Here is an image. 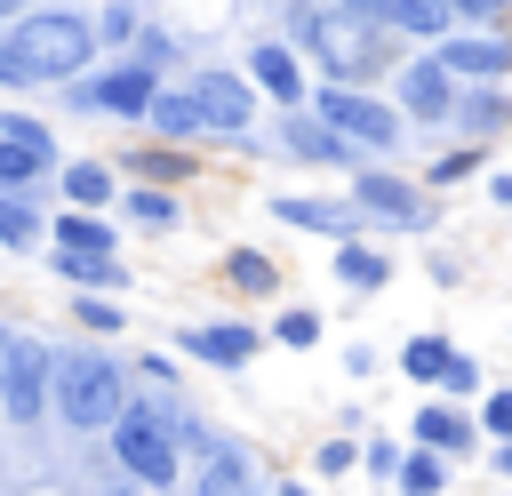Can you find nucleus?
Returning <instances> with one entry per match:
<instances>
[{
  "label": "nucleus",
  "mask_w": 512,
  "mask_h": 496,
  "mask_svg": "<svg viewBox=\"0 0 512 496\" xmlns=\"http://www.w3.org/2000/svg\"><path fill=\"white\" fill-rule=\"evenodd\" d=\"M448 360H456V344H448L440 328H416V336L400 344V360H392V368H400L408 384H424V392H440V376H448Z\"/></svg>",
  "instance_id": "28"
},
{
  "label": "nucleus",
  "mask_w": 512,
  "mask_h": 496,
  "mask_svg": "<svg viewBox=\"0 0 512 496\" xmlns=\"http://www.w3.org/2000/svg\"><path fill=\"white\" fill-rule=\"evenodd\" d=\"M384 96L400 104V120H408V128H432V136H448L464 80L440 64V48H408V56H400V72L384 80Z\"/></svg>",
  "instance_id": "8"
},
{
  "label": "nucleus",
  "mask_w": 512,
  "mask_h": 496,
  "mask_svg": "<svg viewBox=\"0 0 512 496\" xmlns=\"http://www.w3.org/2000/svg\"><path fill=\"white\" fill-rule=\"evenodd\" d=\"M72 328H80L88 344H112V336L128 328V304H120V296H72Z\"/></svg>",
  "instance_id": "31"
},
{
  "label": "nucleus",
  "mask_w": 512,
  "mask_h": 496,
  "mask_svg": "<svg viewBox=\"0 0 512 496\" xmlns=\"http://www.w3.org/2000/svg\"><path fill=\"white\" fill-rule=\"evenodd\" d=\"M272 496H304V488H296V480H280V488H272Z\"/></svg>",
  "instance_id": "48"
},
{
  "label": "nucleus",
  "mask_w": 512,
  "mask_h": 496,
  "mask_svg": "<svg viewBox=\"0 0 512 496\" xmlns=\"http://www.w3.org/2000/svg\"><path fill=\"white\" fill-rule=\"evenodd\" d=\"M448 128H456V144H480V152H488V136L512 128V96H504V88H464Z\"/></svg>",
  "instance_id": "24"
},
{
  "label": "nucleus",
  "mask_w": 512,
  "mask_h": 496,
  "mask_svg": "<svg viewBox=\"0 0 512 496\" xmlns=\"http://www.w3.org/2000/svg\"><path fill=\"white\" fill-rule=\"evenodd\" d=\"M8 336H16V328H8V320H0V344H8Z\"/></svg>",
  "instance_id": "49"
},
{
  "label": "nucleus",
  "mask_w": 512,
  "mask_h": 496,
  "mask_svg": "<svg viewBox=\"0 0 512 496\" xmlns=\"http://www.w3.org/2000/svg\"><path fill=\"white\" fill-rule=\"evenodd\" d=\"M344 376H376V344H344Z\"/></svg>",
  "instance_id": "44"
},
{
  "label": "nucleus",
  "mask_w": 512,
  "mask_h": 496,
  "mask_svg": "<svg viewBox=\"0 0 512 496\" xmlns=\"http://www.w3.org/2000/svg\"><path fill=\"white\" fill-rule=\"evenodd\" d=\"M400 464H408V440H392V432L360 440V472H368V480H400Z\"/></svg>",
  "instance_id": "40"
},
{
  "label": "nucleus",
  "mask_w": 512,
  "mask_h": 496,
  "mask_svg": "<svg viewBox=\"0 0 512 496\" xmlns=\"http://www.w3.org/2000/svg\"><path fill=\"white\" fill-rule=\"evenodd\" d=\"M48 176H56V160H40V152H24V144L0 136V192H40Z\"/></svg>",
  "instance_id": "35"
},
{
  "label": "nucleus",
  "mask_w": 512,
  "mask_h": 496,
  "mask_svg": "<svg viewBox=\"0 0 512 496\" xmlns=\"http://www.w3.org/2000/svg\"><path fill=\"white\" fill-rule=\"evenodd\" d=\"M472 176H488V152H480V144H440V152L416 168L424 192H456V184H472Z\"/></svg>",
  "instance_id": "29"
},
{
  "label": "nucleus",
  "mask_w": 512,
  "mask_h": 496,
  "mask_svg": "<svg viewBox=\"0 0 512 496\" xmlns=\"http://www.w3.org/2000/svg\"><path fill=\"white\" fill-rule=\"evenodd\" d=\"M264 344H272V336H264L256 320H184V328H176V352H184L192 368H216V376H240Z\"/></svg>",
  "instance_id": "12"
},
{
  "label": "nucleus",
  "mask_w": 512,
  "mask_h": 496,
  "mask_svg": "<svg viewBox=\"0 0 512 496\" xmlns=\"http://www.w3.org/2000/svg\"><path fill=\"white\" fill-rule=\"evenodd\" d=\"M48 200L40 192H0V256H40L48 248Z\"/></svg>",
  "instance_id": "20"
},
{
  "label": "nucleus",
  "mask_w": 512,
  "mask_h": 496,
  "mask_svg": "<svg viewBox=\"0 0 512 496\" xmlns=\"http://www.w3.org/2000/svg\"><path fill=\"white\" fill-rule=\"evenodd\" d=\"M48 392H56V344L16 328L0 344V424H16V432L48 424Z\"/></svg>",
  "instance_id": "6"
},
{
  "label": "nucleus",
  "mask_w": 512,
  "mask_h": 496,
  "mask_svg": "<svg viewBox=\"0 0 512 496\" xmlns=\"http://www.w3.org/2000/svg\"><path fill=\"white\" fill-rule=\"evenodd\" d=\"M24 8H32V0H0V32H8V24L24 16Z\"/></svg>",
  "instance_id": "47"
},
{
  "label": "nucleus",
  "mask_w": 512,
  "mask_h": 496,
  "mask_svg": "<svg viewBox=\"0 0 512 496\" xmlns=\"http://www.w3.org/2000/svg\"><path fill=\"white\" fill-rule=\"evenodd\" d=\"M264 216L272 224H288V232H312V240H368V224H360V208L352 200H328V192H272L264 200Z\"/></svg>",
  "instance_id": "13"
},
{
  "label": "nucleus",
  "mask_w": 512,
  "mask_h": 496,
  "mask_svg": "<svg viewBox=\"0 0 512 496\" xmlns=\"http://www.w3.org/2000/svg\"><path fill=\"white\" fill-rule=\"evenodd\" d=\"M488 200H496V208H512V168H488Z\"/></svg>",
  "instance_id": "45"
},
{
  "label": "nucleus",
  "mask_w": 512,
  "mask_h": 496,
  "mask_svg": "<svg viewBox=\"0 0 512 496\" xmlns=\"http://www.w3.org/2000/svg\"><path fill=\"white\" fill-rule=\"evenodd\" d=\"M128 400H136V376H128V360L112 352V344H56V392H48V416L64 424V432H80V440H104L120 416H128Z\"/></svg>",
  "instance_id": "2"
},
{
  "label": "nucleus",
  "mask_w": 512,
  "mask_h": 496,
  "mask_svg": "<svg viewBox=\"0 0 512 496\" xmlns=\"http://www.w3.org/2000/svg\"><path fill=\"white\" fill-rule=\"evenodd\" d=\"M120 224H136V232H176L184 224V192H152V184H120V208H112Z\"/></svg>",
  "instance_id": "26"
},
{
  "label": "nucleus",
  "mask_w": 512,
  "mask_h": 496,
  "mask_svg": "<svg viewBox=\"0 0 512 496\" xmlns=\"http://www.w3.org/2000/svg\"><path fill=\"white\" fill-rule=\"evenodd\" d=\"M48 248H72V256H120V224H112V216H88V208H56V216H48Z\"/></svg>",
  "instance_id": "23"
},
{
  "label": "nucleus",
  "mask_w": 512,
  "mask_h": 496,
  "mask_svg": "<svg viewBox=\"0 0 512 496\" xmlns=\"http://www.w3.org/2000/svg\"><path fill=\"white\" fill-rule=\"evenodd\" d=\"M160 72H144L136 56H104L96 72H80L56 104L72 112V120H120V128H144L152 120V104H160Z\"/></svg>",
  "instance_id": "4"
},
{
  "label": "nucleus",
  "mask_w": 512,
  "mask_h": 496,
  "mask_svg": "<svg viewBox=\"0 0 512 496\" xmlns=\"http://www.w3.org/2000/svg\"><path fill=\"white\" fill-rule=\"evenodd\" d=\"M480 392H488L480 360H472V352H456V360H448V376H440V400H456V408H480Z\"/></svg>",
  "instance_id": "38"
},
{
  "label": "nucleus",
  "mask_w": 512,
  "mask_h": 496,
  "mask_svg": "<svg viewBox=\"0 0 512 496\" xmlns=\"http://www.w3.org/2000/svg\"><path fill=\"white\" fill-rule=\"evenodd\" d=\"M408 448H432V456H448V464H472L488 440H480V416L472 408H456V400H424L416 416H408Z\"/></svg>",
  "instance_id": "14"
},
{
  "label": "nucleus",
  "mask_w": 512,
  "mask_h": 496,
  "mask_svg": "<svg viewBox=\"0 0 512 496\" xmlns=\"http://www.w3.org/2000/svg\"><path fill=\"white\" fill-rule=\"evenodd\" d=\"M56 192H64V208L112 216V208H120V168H112V160H64V168H56Z\"/></svg>",
  "instance_id": "18"
},
{
  "label": "nucleus",
  "mask_w": 512,
  "mask_h": 496,
  "mask_svg": "<svg viewBox=\"0 0 512 496\" xmlns=\"http://www.w3.org/2000/svg\"><path fill=\"white\" fill-rule=\"evenodd\" d=\"M440 64L464 88H504L512 80V32H448L440 40Z\"/></svg>",
  "instance_id": "15"
},
{
  "label": "nucleus",
  "mask_w": 512,
  "mask_h": 496,
  "mask_svg": "<svg viewBox=\"0 0 512 496\" xmlns=\"http://www.w3.org/2000/svg\"><path fill=\"white\" fill-rule=\"evenodd\" d=\"M320 328H328V320H320V312H312V304H280V312H272V328H264V336H272V344H280V352H312V344H320Z\"/></svg>",
  "instance_id": "33"
},
{
  "label": "nucleus",
  "mask_w": 512,
  "mask_h": 496,
  "mask_svg": "<svg viewBox=\"0 0 512 496\" xmlns=\"http://www.w3.org/2000/svg\"><path fill=\"white\" fill-rule=\"evenodd\" d=\"M376 24H384L392 40H408V48H440V40L456 32L440 0H376Z\"/></svg>",
  "instance_id": "21"
},
{
  "label": "nucleus",
  "mask_w": 512,
  "mask_h": 496,
  "mask_svg": "<svg viewBox=\"0 0 512 496\" xmlns=\"http://www.w3.org/2000/svg\"><path fill=\"white\" fill-rule=\"evenodd\" d=\"M184 496H264V472H256V456L224 432L200 464H184Z\"/></svg>",
  "instance_id": "16"
},
{
  "label": "nucleus",
  "mask_w": 512,
  "mask_h": 496,
  "mask_svg": "<svg viewBox=\"0 0 512 496\" xmlns=\"http://www.w3.org/2000/svg\"><path fill=\"white\" fill-rule=\"evenodd\" d=\"M424 272H432L440 288H456V280H464V256H448V248H432V256H424Z\"/></svg>",
  "instance_id": "43"
},
{
  "label": "nucleus",
  "mask_w": 512,
  "mask_h": 496,
  "mask_svg": "<svg viewBox=\"0 0 512 496\" xmlns=\"http://www.w3.org/2000/svg\"><path fill=\"white\" fill-rule=\"evenodd\" d=\"M104 48H96V24L88 8H24L8 32H0V88L32 96V88H72L80 72H96Z\"/></svg>",
  "instance_id": "1"
},
{
  "label": "nucleus",
  "mask_w": 512,
  "mask_h": 496,
  "mask_svg": "<svg viewBox=\"0 0 512 496\" xmlns=\"http://www.w3.org/2000/svg\"><path fill=\"white\" fill-rule=\"evenodd\" d=\"M312 112L352 144V152H368V160H392L400 144H408V120H400V104L392 96H376V88H344V80H312Z\"/></svg>",
  "instance_id": "5"
},
{
  "label": "nucleus",
  "mask_w": 512,
  "mask_h": 496,
  "mask_svg": "<svg viewBox=\"0 0 512 496\" xmlns=\"http://www.w3.org/2000/svg\"><path fill=\"white\" fill-rule=\"evenodd\" d=\"M312 472H320V480H344V472H360V440H352V432H336V440H320V456H312Z\"/></svg>",
  "instance_id": "41"
},
{
  "label": "nucleus",
  "mask_w": 512,
  "mask_h": 496,
  "mask_svg": "<svg viewBox=\"0 0 512 496\" xmlns=\"http://www.w3.org/2000/svg\"><path fill=\"white\" fill-rule=\"evenodd\" d=\"M216 280H224L232 296H248V304L280 296V264H272L264 248H224V256H216Z\"/></svg>",
  "instance_id": "27"
},
{
  "label": "nucleus",
  "mask_w": 512,
  "mask_h": 496,
  "mask_svg": "<svg viewBox=\"0 0 512 496\" xmlns=\"http://www.w3.org/2000/svg\"><path fill=\"white\" fill-rule=\"evenodd\" d=\"M344 200L360 208L368 232H432V192H424L408 168H392V160H368Z\"/></svg>",
  "instance_id": "7"
},
{
  "label": "nucleus",
  "mask_w": 512,
  "mask_h": 496,
  "mask_svg": "<svg viewBox=\"0 0 512 496\" xmlns=\"http://www.w3.org/2000/svg\"><path fill=\"white\" fill-rule=\"evenodd\" d=\"M328 272H336V288L376 296V288H392V248H376V240H344V248L328 256Z\"/></svg>",
  "instance_id": "25"
},
{
  "label": "nucleus",
  "mask_w": 512,
  "mask_h": 496,
  "mask_svg": "<svg viewBox=\"0 0 512 496\" xmlns=\"http://www.w3.org/2000/svg\"><path fill=\"white\" fill-rule=\"evenodd\" d=\"M112 168H120V184H152V192H184V184H200V160L192 152H176V144H128V152H112Z\"/></svg>",
  "instance_id": "17"
},
{
  "label": "nucleus",
  "mask_w": 512,
  "mask_h": 496,
  "mask_svg": "<svg viewBox=\"0 0 512 496\" xmlns=\"http://www.w3.org/2000/svg\"><path fill=\"white\" fill-rule=\"evenodd\" d=\"M0 136H8V144H24V152H40V160H56V168H64V144H56V128H48V120H40V112H24V104H8V112H0Z\"/></svg>",
  "instance_id": "32"
},
{
  "label": "nucleus",
  "mask_w": 512,
  "mask_h": 496,
  "mask_svg": "<svg viewBox=\"0 0 512 496\" xmlns=\"http://www.w3.org/2000/svg\"><path fill=\"white\" fill-rule=\"evenodd\" d=\"M472 416H480V440H488V448H504V440H512V384H488Z\"/></svg>",
  "instance_id": "39"
},
{
  "label": "nucleus",
  "mask_w": 512,
  "mask_h": 496,
  "mask_svg": "<svg viewBox=\"0 0 512 496\" xmlns=\"http://www.w3.org/2000/svg\"><path fill=\"white\" fill-rule=\"evenodd\" d=\"M104 456L120 464V480H136V488H152V496L184 488V448H176V432H168L160 392H136V400H128V416L104 432Z\"/></svg>",
  "instance_id": "3"
},
{
  "label": "nucleus",
  "mask_w": 512,
  "mask_h": 496,
  "mask_svg": "<svg viewBox=\"0 0 512 496\" xmlns=\"http://www.w3.org/2000/svg\"><path fill=\"white\" fill-rule=\"evenodd\" d=\"M272 152H280V160H296V168H328V176H360V168H368V152H352V144H344L312 104L272 120Z\"/></svg>",
  "instance_id": "10"
},
{
  "label": "nucleus",
  "mask_w": 512,
  "mask_h": 496,
  "mask_svg": "<svg viewBox=\"0 0 512 496\" xmlns=\"http://www.w3.org/2000/svg\"><path fill=\"white\" fill-rule=\"evenodd\" d=\"M488 472H496V480H512V440H504V448H488Z\"/></svg>",
  "instance_id": "46"
},
{
  "label": "nucleus",
  "mask_w": 512,
  "mask_h": 496,
  "mask_svg": "<svg viewBox=\"0 0 512 496\" xmlns=\"http://www.w3.org/2000/svg\"><path fill=\"white\" fill-rule=\"evenodd\" d=\"M88 24H96V48H104V56H128L136 32H144V8H136V0H96Z\"/></svg>",
  "instance_id": "30"
},
{
  "label": "nucleus",
  "mask_w": 512,
  "mask_h": 496,
  "mask_svg": "<svg viewBox=\"0 0 512 496\" xmlns=\"http://www.w3.org/2000/svg\"><path fill=\"white\" fill-rule=\"evenodd\" d=\"M184 88H192L208 136H224V144H256V112H264V96H256V80H248L240 64H192Z\"/></svg>",
  "instance_id": "9"
},
{
  "label": "nucleus",
  "mask_w": 512,
  "mask_h": 496,
  "mask_svg": "<svg viewBox=\"0 0 512 496\" xmlns=\"http://www.w3.org/2000/svg\"><path fill=\"white\" fill-rule=\"evenodd\" d=\"M128 376H136V384H152V392H176V376H184V368H176L168 352H136V360H128Z\"/></svg>",
  "instance_id": "42"
},
{
  "label": "nucleus",
  "mask_w": 512,
  "mask_h": 496,
  "mask_svg": "<svg viewBox=\"0 0 512 496\" xmlns=\"http://www.w3.org/2000/svg\"><path fill=\"white\" fill-rule=\"evenodd\" d=\"M448 472H456L448 456H432V448H408V464H400V480H392V488H400V496H448Z\"/></svg>",
  "instance_id": "34"
},
{
  "label": "nucleus",
  "mask_w": 512,
  "mask_h": 496,
  "mask_svg": "<svg viewBox=\"0 0 512 496\" xmlns=\"http://www.w3.org/2000/svg\"><path fill=\"white\" fill-rule=\"evenodd\" d=\"M456 32H504L512 24V0H440Z\"/></svg>",
  "instance_id": "37"
},
{
  "label": "nucleus",
  "mask_w": 512,
  "mask_h": 496,
  "mask_svg": "<svg viewBox=\"0 0 512 496\" xmlns=\"http://www.w3.org/2000/svg\"><path fill=\"white\" fill-rule=\"evenodd\" d=\"M128 56H136V64H144V72H160V80H168V72H176V64H184V48H176V32H168V24H144V32H136V48H128Z\"/></svg>",
  "instance_id": "36"
},
{
  "label": "nucleus",
  "mask_w": 512,
  "mask_h": 496,
  "mask_svg": "<svg viewBox=\"0 0 512 496\" xmlns=\"http://www.w3.org/2000/svg\"><path fill=\"white\" fill-rule=\"evenodd\" d=\"M144 136H152V144H176V152H192V144L208 136V128H200V104H192V88H184V80H168V88H160V104H152Z\"/></svg>",
  "instance_id": "22"
},
{
  "label": "nucleus",
  "mask_w": 512,
  "mask_h": 496,
  "mask_svg": "<svg viewBox=\"0 0 512 496\" xmlns=\"http://www.w3.org/2000/svg\"><path fill=\"white\" fill-rule=\"evenodd\" d=\"M40 264L72 288V296H120L128 288V264L120 256H72V248H40Z\"/></svg>",
  "instance_id": "19"
},
{
  "label": "nucleus",
  "mask_w": 512,
  "mask_h": 496,
  "mask_svg": "<svg viewBox=\"0 0 512 496\" xmlns=\"http://www.w3.org/2000/svg\"><path fill=\"white\" fill-rule=\"evenodd\" d=\"M240 72L256 80V96H264L272 112H304V104H312V64H304L280 32H256L248 56H240Z\"/></svg>",
  "instance_id": "11"
}]
</instances>
